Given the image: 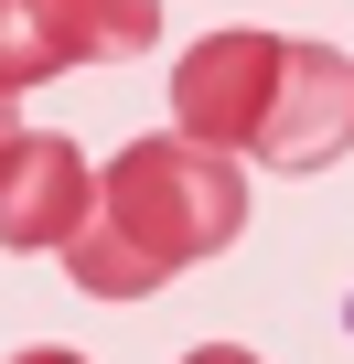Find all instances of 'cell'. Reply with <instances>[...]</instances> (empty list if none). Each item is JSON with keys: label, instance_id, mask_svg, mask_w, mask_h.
<instances>
[{"label": "cell", "instance_id": "5b68a950", "mask_svg": "<svg viewBox=\"0 0 354 364\" xmlns=\"http://www.w3.org/2000/svg\"><path fill=\"white\" fill-rule=\"evenodd\" d=\"M86 204H97V171H86V150H76V139L22 129L11 150H0V247H11V257L65 247V236L86 225Z\"/></svg>", "mask_w": 354, "mask_h": 364}, {"label": "cell", "instance_id": "6da1fadb", "mask_svg": "<svg viewBox=\"0 0 354 364\" xmlns=\"http://www.w3.org/2000/svg\"><path fill=\"white\" fill-rule=\"evenodd\" d=\"M236 236H247V171H236V150H215L194 129H161V139H129L108 161L86 225L54 257L76 268L86 300H150L161 279H183L194 257H215Z\"/></svg>", "mask_w": 354, "mask_h": 364}, {"label": "cell", "instance_id": "8992f818", "mask_svg": "<svg viewBox=\"0 0 354 364\" xmlns=\"http://www.w3.org/2000/svg\"><path fill=\"white\" fill-rule=\"evenodd\" d=\"M22 139V107H11V86H0V150H11Z\"/></svg>", "mask_w": 354, "mask_h": 364}, {"label": "cell", "instance_id": "7a4b0ae2", "mask_svg": "<svg viewBox=\"0 0 354 364\" xmlns=\"http://www.w3.org/2000/svg\"><path fill=\"white\" fill-rule=\"evenodd\" d=\"M161 43V0H0V86H43L65 65H129Z\"/></svg>", "mask_w": 354, "mask_h": 364}, {"label": "cell", "instance_id": "3957f363", "mask_svg": "<svg viewBox=\"0 0 354 364\" xmlns=\"http://www.w3.org/2000/svg\"><path fill=\"white\" fill-rule=\"evenodd\" d=\"M279 65H290V33H204L172 65V118L215 150H247L269 97H279Z\"/></svg>", "mask_w": 354, "mask_h": 364}, {"label": "cell", "instance_id": "277c9868", "mask_svg": "<svg viewBox=\"0 0 354 364\" xmlns=\"http://www.w3.org/2000/svg\"><path fill=\"white\" fill-rule=\"evenodd\" d=\"M343 150H354V65H343L333 43H301V33H290V65H279V97H269L247 161H269V171H322V161H343Z\"/></svg>", "mask_w": 354, "mask_h": 364}]
</instances>
